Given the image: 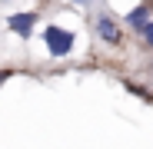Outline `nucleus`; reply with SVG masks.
I'll use <instances>...</instances> for the list:
<instances>
[{"mask_svg": "<svg viewBox=\"0 0 153 149\" xmlns=\"http://www.w3.org/2000/svg\"><path fill=\"white\" fill-rule=\"evenodd\" d=\"M93 33H97L100 43H107V46H120V43H123V20H117L113 10L100 7V10L93 13Z\"/></svg>", "mask_w": 153, "mask_h": 149, "instance_id": "1", "label": "nucleus"}, {"mask_svg": "<svg viewBox=\"0 0 153 149\" xmlns=\"http://www.w3.org/2000/svg\"><path fill=\"white\" fill-rule=\"evenodd\" d=\"M43 43H47V53L50 57H70L73 46H76V33L60 27V23H50L43 30Z\"/></svg>", "mask_w": 153, "mask_h": 149, "instance_id": "2", "label": "nucleus"}, {"mask_svg": "<svg viewBox=\"0 0 153 149\" xmlns=\"http://www.w3.org/2000/svg\"><path fill=\"white\" fill-rule=\"evenodd\" d=\"M150 20H153V7H150V4H140V7H133L130 13L123 17V27H126V30H133V33L140 37L143 27H146Z\"/></svg>", "mask_w": 153, "mask_h": 149, "instance_id": "3", "label": "nucleus"}, {"mask_svg": "<svg viewBox=\"0 0 153 149\" xmlns=\"http://www.w3.org/2000/svg\"><path fill=\"white\" fill-rule=\"evenodd\" d=\"M33 23H37V13H13V17L7 20V30H10V33H17L20 40H30Z\"/></svg>", "mask_w": 153, "mask_h": 149, "instance_id": "4", "label": "nucleus"}, {"mask_svg": "<svg viewBox=\"0 0 153 149\" xmlns=\"http://www.w3.org/2000/svg\"><path fill=\"white\" fill-rule=\"evenodd\" d=\"M140 43H143L146 50H153V20H150L146 27H143V33H140Z\"/></svg>", "mask_w": 153, "mask_h": 149, "instance_id": "5", "label": "nucleus"}, {"mask_svg": "<svg viewBox=\"0 0 153 149\" xmlns=\"http://www.w3.org/2000/svg\"><path fill=\"white\" fill-rule=\"evenodd\" d=\"M10 76H13V73H10V70H0V86H4V83H7Z\"/></svg>", "mask_w": 153, "mask_h": 149, "instance_id": "6", "label": "nucleus"}]
</instances>
